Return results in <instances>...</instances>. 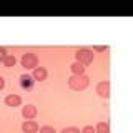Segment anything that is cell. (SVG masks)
Returning <instances> with one entry per match:
<instances>
[{"instance_id":"8992f818","label":"cell","mask_w":133,"mask_h":133,"mask_svg":"<svg viewBox=\"0 0 133 133\" xmlns=\"http://www.w3.org/2000/svg\"><path fill=\"white\" fill-rule=\"evenodd\" d=\"M97 93L103 98H108L110 97V83L108 82H100L97 85Z\"/></svg>"},{"instance_id":"2e32d148","label":"cell","mask_w":133,"mask_h":133,"mask_svg":"<svg viewBox=\"0 0 133 133\" xmlns=\"http://www.w3.org/2000/svg\"><path fill=\"white\" fill-rule=\"evenodd\" d=\"M80 133H95V128L90 127V125H87V127H83V130Z\"/></svg>"},{"instance_id":"ba28073f","label":"cell","mask_w":133,"mask_h":133,"mask_svg":"<svg viewBox=\"0 0 133 133\" xmlns=\"http://www.w3.org/2000/svg\"><path fill=\"white\" fill-rule=\"evenodd\" d=\"M32 78H33L35 82H43V80H47V70H45L43 66H37V68L33 70Z\"/></svg>"},{"instance_id":"7a4b0ae2","label":"cell","mask_w":133,"mask_h":133,"mask_svg":"<svg viewBox=\"0 0 133 133\" xmlns=\"http://www.w3.org/2000/svg\"><path fill=\"white\" fill-rule=\"evenodd\" d=\"M75 58H77L78 63L82 65H87V63H91L93 62V52L88 48H80L75 52Z\"/></svg>"},{"instance_id":"7c38bea8","label":"cell","mask_w":133,"mask_h":133,"mask_svg":"<svg viewBox=\"0 0 133 133\" xmlns=\"http://www.w3.org/2000/svg\"><path fill=\"white\" fill-rule=\"evenodd\" d=\"M15 63H17V60H15L14 55H7L5 60H3V65H5L7 68H12V66H15Z\"/></svg>"},{"instance_id":"6da1fadb","label":"cell","mask_w":133,"mask_h":133,"mask_svg":"<svg viewBox=\"0 0 133 133\" xmlns=\"http://www.w3.org/2000/svg\"><path fill=\"white\" fill-rule=\"evenodd\" d=\"M90 83V78L87 75H72L68 78V87L75 91H80V90H85Z\"/></svg>"},{"instance_id":"8fae6325","label":"cell","mask_w":133,"mask_h":133,"mask_svg":"<svg viewBox=\"0 0 133 133\" xmlns=\"http://www.w3.org/2000/svg\"><path fill=\"white\" fill-rule=\"evenodd\" d=\"M95 133H110V125L108 122H98L95 127Z\"/></svg>"},{"instance_id":"4fadbf2b","label":"cell","mask_w":133,"mask_h":133,"mask_svg":"<svg viewBox=\"0 0 133 133\" xmlns=\"http://www.w3.org/2000/svg\"><path fill=\"white\" fill-rule=\"evenodd\" d=\"M60 133H80V130H78V128H75V127H66Z\"/></svg>"},{"instance_id":"ac0fdd59","label":"cell","mask_w":133,"mask_h":133,"mask_svg":"<svg viewBox=\"0 0 133 133\" xmlns=\"http://www.w3.org/2000/svg\"><path fill=\"white\" fill-rule=\"evenodd\" d=\"M3 87H5V80H3V77H0V90H3Z\"/></svg>"},{"instance_id":"30bf717a","label":"cell","mask_w":133,"mask_h":133,"mask_svg":"<svg viewBox=\"0 0 133 133\" xmlns=\"http://www.w3.org/2000/svg\"><path fill=\"white\" fill-rule=\"evenodd\" d=\"M70 70H72L73 75H85V66L82 63H78V62H75V63L70 65Z\"/></svg>"},{"instance_id":"277c9868","label":"cell","mask_w":133,"mask_h":133,"mask_svg":"<svg viewBox=\"0 0 133 133\" xmlns=\"http://www.w3.org/2000/svg\"><path fill=\"white\" fill-rule=\"evenodd\" d=\"M22 131L23 133H37L38 131V123L33 120H25L22 125Z\"/></svg>"},{"instance_id":"3957f363","label":"cell","mask_w":133,"mask_h":133,"mask_svg":"<svg viewBox=\"0 0 133 133\" xmlns=\"http://www.w3.org/2000/svg\"><path fill=\"white\" fill-rule=\"evenodd\" d=\"M20 63H22L23 68H33L35 70L38 66V58H37L35 53H25L22 57V60H20Z\"/></svg>"},{"instance_id":"5b68a950","label":"cell","mask_w":133,"mask_h":133,"mask_svg":"<svg viewBox=\"0 0 133 133\" xmlns=\"http://www.w3.org/2000/svg\"><path fill=\"white\" fill-rule=\"evenodd\" d=\"M33 83H35V80L32 78V75H28V73L20 75V85H22L23 90H32Z\"/></svg>"},{"instance_id":"52a82bcc","label":"cell","mask_w":133,"mask_h":133,"mask_svg":"<svg viewBox=\"0 0 133 133\" xmlns=\"http://www.w3.org/2000/svg\"><path fill=\"white\" fill-rule=\"evenodd\" d=\"M22 115H23V118H25V120H32V118H35V116H37V107H33V105H27V107H23V108H22Z\"/></svg>"},{"instance_id":"9c48e42d","label":"cell","mask_w":133,"mask_h":133,"mask_svg":"<svg viewBox=\"0 0 133 133\" xmlns=\"http://www.w3.org/2000/svg\"><path fill=\"white\" fill-rule=\"evenodd\" d=\"M22 103V98L18 95H7L5 97V105L7 107H18Z\"/></svg>"},{"instance_id":"9a60e30c","label":"cell","mask_w":133,"mask_h":133,"mask_svg":"<svg viewBox=\"0 0 133 133\" xmlns=\"http://www.w3.org/2000/svg\"><path fill=\"white\" fill-rule=\"evenodd\" d=\"M8 55V53H7V48H0V62H2V63H3V60H5V57Z\"/></svg>"},{"instance_id":"5bb4252c","label":"cell","mask_w":133,"mask_h":133,"mask_svg":"<svg viewBox=\"0 0 133 133\" xmlns=\"http://www.w3.org/2000/svg\"><path fill=\"white\" fill-rule=\"evenodd\" d=\"M40 133H57L53 127H42L40 128Z\"/></svg>"},{"instance_id":"e0dca14e","label":"cell","mask_w":133,"mask_h":133,"mask_svg":"<svg viewBox=\"0 0 133 133\" xmlns=\"http://www.w3.org/2000/svg\"><path fill=\"white\" fill-rule=\"evenodd\" d=\"M93 50H95V52H103V50H107V47H102V45H98V47H95Z\"/></svg>"}]
</instances>
